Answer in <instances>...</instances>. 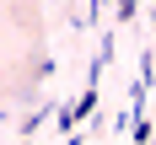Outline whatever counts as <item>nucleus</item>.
Returning <instances> with one entry per match:
<instances>
[]
</instances>
